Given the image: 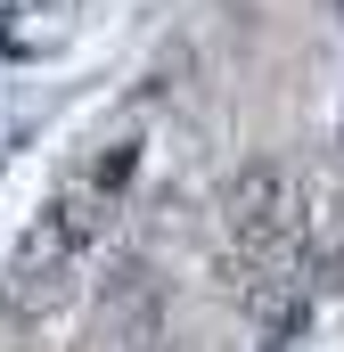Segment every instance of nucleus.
Segmentation results:
<instances>
[{
	"label": "nucleus",
	"instance_id": "obj_1",
	"mask_svg": "<svg viewBox=\"0 0 344 352\" xmlns=\"http://www.w3.org/2000/svg\"><path fill=\"white\" fill-rule=\"evenodd\" d=\"M222 221H230V246H238V254L303 246V188H295V173H287V164H246V173L230 180Z\"/></svg>",
	"mask_w": 344,
	"mask_h": 352
},
{
	"label": "nucleus",
	"instance_id": "obj_2",
	"mask_svg": "<svg viewBox=\"0 0 344 352\" xmlns=\"http://www.w3.org/2000/svg\"><path fill=\"white\" fill-rule=\"evenodd\" d=\"M66 287H74V246L50 221H33V238L17 246V270H8V311L17 320H41V311L66 303Z\"/></svg>",
	"mask_w": 344,
	"mask_h": 352
},
{
	"label": "nucleus",
	"instance_id": "obj_3",
	"mask_svg": "<svg viewBox=\"0 0 344 352\" xmlns=\"http://www.w3.org/2000/svg\"><path fill=\"white\" fill-rule=\"evenodd\" d=\"M131 173H140V148H131V140H115V148H107V156L90 164V180H98L107 197H115V188H123V180H131Z\"/></svg>",
	"mask_w": 344,
	"mask_h": 352
},
{
	"label": "nucleus",
	"instance_id": "obj_4",
	"mask_svg": "<svg viewBox=\"0 0 344 352\" xmlns=\"http://www.w3.org/2000/svg\"><path fill=\"white\" fill-rule=\"evenodd\" d=\"M262 352H312V336H303V311H295V320H279V336H270Z\"/></svg>",
	"mask_w": 344,
	"mask_h": 352
},
{
	"label": "nucleus",
	"instance_id": "obj_5",
	"mask_svg": "<svg viewBox=\"0 0 344 352\" xmlns=\"http://www.w3.org/2000/svg\"><path fill=\"white\" fill-rule=\"evenodd\" d=\"M312 287H328V295H344V246H328V254H320V270H312Z\"/></svg>",
	"mask_w": 344,
	"mask_h": 352
},
{
	"label": "nucleus",
	"instance_id": "obj_6",
	"mask_svg": "<svg viewBox=\"0 0 344 352\" xmlns=\"http://www.w3.org/2000/svg\"><path fill=\"white\" fill-rule=\"evenodd\" d=\"M336 8H344V0H336Z\"/></svg>",
	"mask_w": 344,
	"mask_h": 352
}]
</instances>
